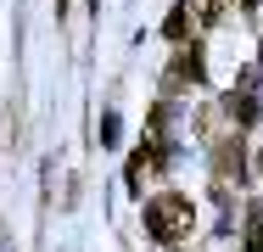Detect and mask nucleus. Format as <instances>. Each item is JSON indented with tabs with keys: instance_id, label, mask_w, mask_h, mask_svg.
Wrapping results in <instances>:
<instances>
[{
	"instance_id": "nucleus-1",
	"label": "nucleus",
	"mask_w": 263,
	"mask_h": 252,
	"mask_svg": "<svg viewBox=\"0 0 263 252\" xmlns=\"http://www.w3.org/2000/svg\"><path fill=\"white\" fill-rule=\"evenodd\" d=\"M191 224H196V207H191V196H152L146 202V230L157 236V241H185L191 236Z\"/></svg>"
},
{
	"instance_id": "nucleus-2",
	"label": "nucleus",
	"mask_w": 263,
	"mask_h": 252,
	"mask_svg": "<svg viewBox=\"0 0 263 252\" xmlns=\"http://www.w3.org/2000/svg\"><path fill=\"white\" fill-rule=\"evenodd\" d=\"M202 73H208V67H202V50H196V45L174 56V79H202Z\"/></svg>"
},
{
	"instance_id": "nucleus-3",
	"label": "nucleus",
	"mask_w": 263,
	"mask_h": 252,
	"mask_svg": "<svg viewBox=\"0 0 263 252\" xmlns=\"http://www.w3.org/2000/svg\"><path fill=\"white\" fill-rule=\"evenodd\" d=\"M185 6H191V23H202V28H208L213 17H218V6H224V0H185Z\"/></svg>"
},
{
	"instance_id": "nucleus-4",
	"label": "nucleus",
	"mask_w": 263,
	"mask_h": 252,
	"mask_svg": "<svg viewBox=\"0 0 263 252\" xmlns=\"http://www.w3.org/2000/svg\"><path fill=\"white\" fill-rule=\"evenodd\" d=\"M247 252H263V213H252V224H247Z\"/></svg>"
},
{
	"instance_id": "nucleus-5",
	"label": "nucleus",
	"mask_w": 263,
	"mask_h": 252,
	"mask_svg": "<svg viewBox=\"0 0 263 252\" xmlns=\"http://www.w3.org/2000/svg\"><path fill=\"white\" fill-rule=\"evenodd\" d=\"M185 23H191V6H179V11L168 17V40H185Z\"/></svg>"
},
{
	"instance_id": "nucleus-6",
	"label": "nucleus",
	"mask_w": 263,
	"mask_h": 252,
	"mask_svg": "<svg viewBox=\"0 0 263 252\" xmlns=\"http://www.w3.org/2000/svg\"><path fill=\"white\" fill-rule=\"evenodd\" d=\"M252 174H258V179H263V146H258V157H252Z\"/></svg>"
},
{
	"instance_id": "nucleus-7",
	"label": "nucleus",
	"mask_w": 263,
	"mask_h": 252,
	"mask_svg": "<svg viewBox=\"0 0 263 252\" xmlns=\"http://www.w3.org/2000/svg\"><path fill=\"white\" fill-rule=\"evenodd\" d=\"M0 252H6V241H0Z\"/></svg>"
}]
</instances>
